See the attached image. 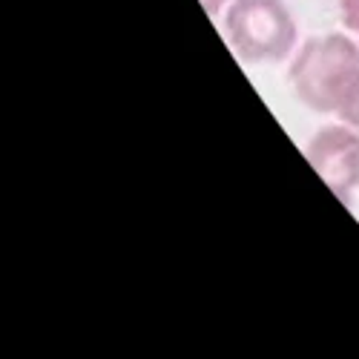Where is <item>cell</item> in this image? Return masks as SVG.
I'll list each match as a JSON object with an SVG mask.
<instances>
[{"label": "cell", "mask_w": 359, "mask_h": 359, "mask_svg": "<svg viewBox=\"0 0 359 359\" xmlns=\"http://www.w3.org/2000/svg\"><path fill=\"white\" fill-rule=\"evenodd\" d=\"M337 115H339V121H345L353 130H359V78L348 89V95H345V101H342V107H339Z\"/></svg>", "instance_id": "4"}, {"label": "cell", "mask_w": 359, "mask_h": 359, "mask_svg": "<svg viewBox=\"0 0 359 359\" xmlns=\"http://www.w3.org/2000/svg\"><path fill=\"white\" fill-rule=\"evenodd\" d=\"M224 38L248 64H279L296 52L299 29L285 0H230Z\"/></svg>", "instance_id": "2"}, {"label": "cell", "mask_w": 359, "mask_h": 359, "mask_svg": "<svg viewBox=\"0 0 359 359\" xmlns=\"http://www.w3.org/2000/svg\"><path fill=\"white\" fill-rule=\"evenodd\" d=\"M305 156L322 182L342 201H351L359 190V130L345 121L327 124L313 133Z\"/></svg>", "instance_id": "3"}, {"label": "cell", "mask_w": 359, "mask_h": 359, "mask_svg": "<svg viewBox=\"0 0 359 359\" xmlns=\"http://www.w3.org/2000/svg\"><path fill=\"white\" fill-rule=\"evenodd\" d=\"M201 4V9L210 15V18H219V15H224V9L230 6V0H198Z\"/></svg>", "instance_id": "6"}, {"label": "cell", "mask_w": 359, "mask_h": 359, "mask_svg": "<svg viewBox=\"0 0 359 359\" xmlns=\"http://www.w3.org/2000/svg\"><path fill=\"white\" fill-rule=\"evenodd\" d=\"M342 6V18H345V26L353 32V38L359 41V0H339Z\"/></svg>", "instance_id": "5"}, {"label": "cell", "mask_w": 359, "mask_h": 359, "mask_svg": "<svg viewBox=\"0 0 359 359\" xmlns=\"http://www.w3.org/2000/svg\"><path fill=\"white\" fill-rule=\"evenodd\" d=\"M359 78V41L327 32L305 41L290 57V83L308 109L337 115Z\"/></svg>", "instance_id": "1"}]
</instances>
